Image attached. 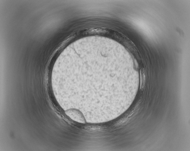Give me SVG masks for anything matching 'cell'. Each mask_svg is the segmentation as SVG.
<instances>
[{"label":"cell","instance_id":"cell-1","mask_svg":"<svg viewBox=\"0 0 190 151\" xmlns=\"http://www.w3.org/2000/svg\"><path fill=\"white\" fill-rule=\"evenodd\" d=\"M65 113L71 119L75 121L82 123L86 122L82 113L77 109H69L66 110Z\"/></svg>","mask_w":190,"mask_h":151}]
</instances>
